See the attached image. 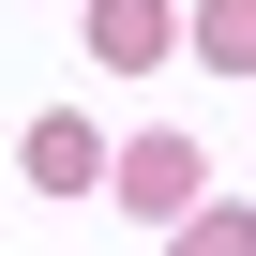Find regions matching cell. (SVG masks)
<instances>
[{"label":"cell","instance_id":"7a4b0ae2","mask_svg":"<svg viewBox=\"0 0 256 256\" xmlns=\"http://www.w3.org/2000/svg\"><path fill=\"white\" fill-rule=\"evenodd\" d=\"M166 46H181V16H166V0H90V60H106V76H151Z\"/></svg>","mask_w":256,"mask_h":256},{"label":"cell","instance_id":"6da1fadb","mask_svg":"<svg viewBox=\"0 0 256 256\" xmlns=\"http://www.w3.org/2000/svg\"><path fill=\"white\" fill-rule=\"evenodd\" d=\"M106 181H120V211H136V226H181V211H196V181H211V151L151 120V136H120V151H106Z\"/></svg>","mask_w":256,"mask_h":256},{"label":"cell","instance_id":"5b68a950","mask_svg":"<svg viewBox=\"0 0 256 256\" xmlns=\"http://www.w3.org/2000/svg\"><path fill=\"white\" fill-rule=\"evenodd\" d=\"M166 256H256V226H241V211H181V226H166Z\"/></svg>","mask_w":256,"mask_h":256},{"label":"cell","instance_id":"3957f363","mask_svg":"<svg viewBox=\"0 0 256 256\" xmlns=\"http://www.w3.org/2000/svg\"><path fill=\"white\" fill-rule=\"evenodd\" d=\"M16 151H30V181H46V196H90V181H106V151H90V120H30Z\"/></svg>","mask_w":256,"mask_h":256},{"label":"cell","instance_id":"277c9868","mask_svg":"<svg viewBox=\"0 0 256 256\" xmlns=\"http://www.w3.org/2000/svg\"><path fill=\"white\" fill-rule=\"evenodd\" d=\"M181 30H196V46H211L226 76H256V0H196V16H181Z\"/></svg>","mask_w":256,"mask_h":256}]
</instances>
